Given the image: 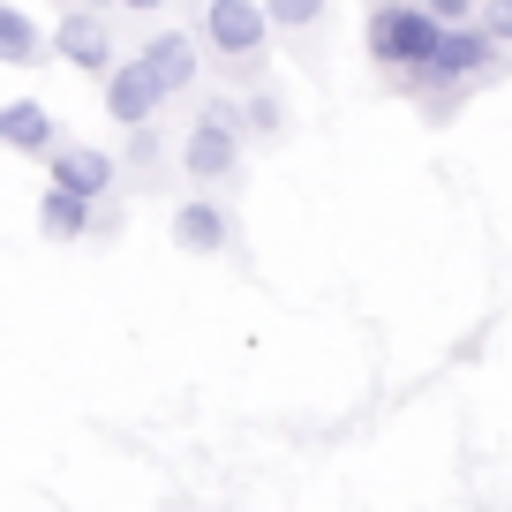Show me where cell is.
Returning <instances> with one entry per match:
<instances>
[{
    "mask_svg": "<svg viewBox=\"0 0 512 512\" xmlns=\"http://www.w3.org/2000/svg\"><path fill=\"white\" fill-rule=\"evenodd\" d=\"M362 46H369V61H377L392 83H407L437 46H445V23H437L422 0H377L369 23H362Z\"/></svg>",
    "mask_w": 512,
    "mask_h": 512,
    "instance_id": "6da1fadb",
    "label": "cell"
},
{
    "mask_svg": "<svg viewBox=\"0 0 512 512\" xmlns=\"http://www.w3.org/2000/svg\"><path fill=\"white\" fill-rule=\"evenodd\" d=\"M181 166H189L196 181H226V174H241V113L226 106V98L189 128V136H181Z\"/></svg>",
    "mask_w": 512,
    "mask_h": 512,
    "instance_id": "7a4b0ae2",
    "label": "cell"
},
{
    "mask_svg": "<svg viewBox=\"0 0 512 512\" xmlns=\"http://www.w3.org/2000/svg\"><path fill=\"white\" fill-rule=\"evenodd\" d=\"M204 31H211V46L241 68V61L264 53V38H272V8H264V0H204Z\"/></svg>",
    "mask_w": 512,
    "mask_h": 512,
    "instance_id": "3957f363",
    "label": "cell"
},
{
    "mask_svg": "<svg viewBox=\"0 0 512 512\" xmlns=\"http://www.w3.org/2000/svg\"><path fill=\"white\" fill-rule=\"evenodd\" d=\"M166 98H174V91L159 83V68H151L144 53H136V61H121V68L106 76V113H113L121 128H151Z\"/></svg>",
    "mask_w": 512,
    "mask_h": 512,
    "instance_id": "277c9868",
    "label": "cell"
},
{
    "mask_svg": "<svg viewBox=\"0 0 512 512\" xmlns=\"http://www.w3.org/2000/svg\"><path fill=\"white\" fill-rule=\"evenodd\" d=\"M53 53H61L68 68H83V76H113V38H106V16L98 8H76V16H61V31H53Z\"/></svg>",
    "mask_w": 512,
    "mask_h": 512,
    "instance_id": "5b68a950",
    "label": "cell"
},
{
    "mask_svg": "<svg viewBox=\"0 0 512 512\" xmlns=\"http://www.w3.org/2000/svg\"><path fill=\"white\" fill-rule=\"evenodd\" d=\"M113 181L121 174H113V159L98 144H61L53 151V189H76V196H91V204H106Z\"/></svg>",
    "mask_w": 512,
    "mask_h": 512,
    "instance_id": "8992f818",
    "label": "cell"
},
{
    "mask_svg": "<svg viewBox=\"0 0 512 512\" xmlns=\"http://www.w3.org/2000/svg\"><path fill=\"white\" fill-rule=\"evenodd\" d=\"M0 144L23 151V159H53L61 136H53V113L38 106V98H8V106H0Z\"/></svg>",
    "mask_w": 512,
    "mask_h": 512,
    "instance_id": "52a82bcc",
    "label": "cell"
},
{
    "mask_svg": "<svg viewBox=\"0 0 512 512\" xmlns=\"http://www.w3.org/2000/svg\"><path fill=\"white\" fill-rule=\"evenodd\" d=\"M38 226H46V241H91L98 204H91V196H76V189H53V181H46V196H38Z\"/></svg>",
    "mask_w": 512,
    "mask_h": 512,
    "instance_id": "ba28073f",
    "label": "cell"
},
{
    "mask_svg": "<svg viewBox=\"0 0 512 512\" xmlns=\"http://www.w3.org/2000/svg\"><path fill=\"white\" fill-rule=\"evenodd\" d=\"M174 241H181L189 256L226 249V211H219V204H204V196H189V204L174 211Z\"/></svg>",
    "mask_w": 512,
    "mask_h": 512,
    "instance_id": "9c48e42d",
    "label": "cell"
},
{
    "mask_svg": "<svg viewBox=\"0 0 512 512\" xmlns=\"http://www.w3.org/2000/svg\"><path fill=\"white\" fill-rule=\"evenodd\" d=\"M144 61L159 68L166 91H189V83H196V46H189V31H159V38L144 46Z\"/></svg>",
    "mask_w": 512,
    "mask_h": 512,
    "instance_id": "30bf717a",
    "label": "cell"
},
{
    "mask_svg": "<svg viewBox=\"0 0 512 512\" xmlns=\"http://www.w3.org/2000/svg\"><path fill=\"white\" fill-rule=\"evenodd\" d=\"M38 53H46L38 23L23 16V8H0V61H8V68H38Z\"/></svg>",
    "mask_w": 512,
    "mask_h": 512,
    "instance_id": "8fae6325",
    "label": "cell"
},
{
    "mask_svg": "<svg viewBox=\"0 0 512 512\" xmlns=\"http://www.w3.org/2000/svg\"><path fill=\"white\" fill-rule=\"evenodd\" d=\"M272 8V31H309L324 16V0H264Z\"/></svg>",
    "mask_w": 512,
    "mask_h": 512,
    "instance_id": "7c38bea8",
    "label": "cell"
},
{
    "mask_svg": "<svg viewBox=\"0 0 512 512\" xmlns=\"http://www.w3.org/2000/svg\"><path fill=\"white\" fill-rule=\"evenodd\" d=\"M482 38H490V46H512V0H482Z\"/></svg>",
    "mask_w": 512,
    "mask_h": 512,
    "instance_id": "4fadbf2b",
    "label": "cell"
},
{
    "mask_svg": "<svg viewBox=\"0 0 512 512\" xmlns=\"http://www.w3.org/2000/svg\"><path fill=\"white\" fill-rule=\"evenodd\" d=\"M249 128L256 136H279V98H249Z\"/></svg>",
    "mask_w": 512,
    "mask_h": 512,
    "instance_id": "5bb4252c",
    "label": "cell"
},
{
    "mask_svg": "<svg viewBox=\"0 0 512 512\" xmlns=\"http://www.w3.org/2000/svg\"><path fill=\"white\" fill-rule=\"evenodd\" d=\"M121 8H144V16H151V8H166V0H121Z\"/></svg>",
    "mask_w": 512,
    "mask_h": 512,
    "instance_id": "9a60e30c",
    "label": "cell"
}]
</instances>
